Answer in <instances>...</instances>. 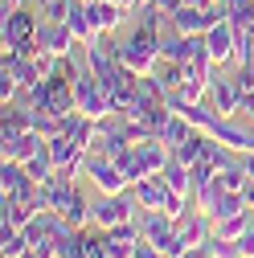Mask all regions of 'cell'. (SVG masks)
Instances as JSON below:
<instances>
[{
    "instance_id": "12",
    "label": "cell",
    "mask_w": 254,
    "mask_h": 258,
    "mask_svg": "<svg viewBox=\"0 0 254 258\" xmlns=\"http://www.w3.org/2000/svg\"><path fill=\"white\" fill-rule=\"evenodd\" d=\"M90 9V25H94V33H111V29L127 17L123 9H115L111 0H99V5H86Z\"/></svg>"
},
{
    "instance_id": "13",
    "label": "cell",
    "mask_w": 254,
    "mask_h": 258,
    "mask_svg": "<svg viewBox=\"0 0 254 258\" xmlns=\"http://www.w3.org/2000/svg\"><path fill=\"white\" fill-rule=\"evenodd\" d=\"M41 148H45V140H41L37 132H29V136L17 140V144H0V156H5V160H17V164H25V160L33 156V152H41Z\"/></svg>"
},
{
    "instance_id": "30",
    "label": "cell",
    "mask_w": 254,
    "mask_h": 258,
    "mask_svg": "<svg viewBox=\"0 0 254 258\" xmlns=\"http://www.w3.org/2000/svg\"><path fill=\"white\" fill-rule=\"evenodd\" d=\"M184 258H209V250H205V246H193V250H188Z\"/></svg>"
},
{
    "instance_id": "11",
    "label": "cell",
    "mask_w": 254,
    "mask_h": 258,
    "mask_svg": "<svg viewBox=\"0 0 254 258\" xmlns=\"http://www.w3.org/2000/svg\"><path fill=\"white\" fill-rule=\"evenodd\" d=\"M193 132H197V127L188 123L180 111H172V119L160 127V132H156V140H160V144H168V148H180V144H184L188 136H193Z\"/></svg>"
},
{
    "instance_id": "17",
    "label": "cell",
    "mask_w": 254,
    "mask_h": 258,
    "mask_svg": "<svg viewBox=\"0 0 254 258\" xmlns=\"http://www.w3.org/2000/svg\"><path fill=\"white\" fill-rule=\"evenodd\" d=\"M250 217H254V209L234 213V217H221V221H213V234H217V238H230V242H238V238H242V230L250 225Z\"/></svg>"
},
{
    "instance_id": "33",
    "label": "cell",
    "mask_w": 254,
    "mask_h": 258,
    "mask_svg": "<svg viewBox=\"0 0 254 258\" xmlns=\"http://www.w3.org/2000/svg\"><path fill=\"white\" fill-rule=\"evenodd\" d=\"M250 152H254V127H250Z\"/></svg>"
},
{
    "instance_id": "5",
    "label": "cell",
    "mask_w": 254,
    "mask_h": 258,
    "mask_svg": "<svg viewBox=\"0 0 254 258\" xmlns=\"http://www.w3.org/2000/svg\"><path fill=\"white\" fill-rule=\"evenodd\" d=\"M37 13H29V9H17L5 17V25H0V45L5 49H17L21 41H33L37 37Z\"/></svg>"
},
{
    "instance_id": "34",
    "label": "cell",
    "mask_w": 254,
    "mask_h": 258,
    "mask_svg": "<svg viewBox=\"0 0 254 258\" xmlns=\"http://www.w3.org/2000/svg\"><path fill=\"white\" fill-rule=\"evenodd\" d=\"M82 5H99V0H82Z\"/></svg>"
},
{
    "instance_id": "26",
    "label": "cell",
    "mask_w": 254,
    "mask_h": 258,
    "mask_svg": "<svg viewBox=\"0 0 254 258\" xmlns=\"http://www.w3.org/2000/svg\"><path fill=\"white\" fill-rule=\"evenodd\" d=\"M136 258H164V254L156 250V242H148V238H140V246H136Z\"/></svg>"
},
{
    "instance_id": "24",
    "label": "cell",
    "mask_w": 254,
    "mask_h": 258,
    "mask_svg": "<svg viewBox=\"0 0 254 258\" xmlns=\"http://www.w3.org/2000/svg\"><path fill=\"white\" fill-rule=\"evenodd\" d=\"M234 82H238V90L242 94H254V61L250 66H234V74H230Z\"/></svg>"
},
{
    "instance_id": "16",
    "label": "cell",
    "mask_w": 254,
    "mask_h": 258,
    "mask_svg": "<svg viewBox=\"0 0 254 258\" xmlns=\"http://www.w3.org/2000/svg\"><path fill=\"white\" fill-rule=\"evenodd\" d=\"M29 250V234L17 230V225H0V254L5 258H21Z\"/></svg>"
},
{
    "instance_id": "22",
    "label": "cell",
    "mask_w": 254,
    "mask_h": 258,
    "mask_svg": "<svg viewBox=\"0 0 254 258\" xmlns=\"http://www.w3.org/2000/svg\"><path fill=\"white\" fill-rule=\"evenodd\" d=\"M78 0H41V21H66Z\"/></svg>"
},
{
    "instance_id": "21",
    "label": "cell",
    "mask_w": 254,
    "mask_h": 258,
    "mask_svg": "<svg viewBox=\"0 0 254 258\" xmlns=\"http://www.w3.org/2000/svg\"><path fill=\"white\" fill-rule=\"evenodd\" d=\"M254 61V25L238 29V49H234V66H250Z\"/></svg>"
},
{
    "instance_id": "15",
    "label": "cell",
    "mask_w": 254,
    "mask_h": 258,
    "mask_svg": "<svg viewBox=\"0 0 254 258\" xmlns=\"http://www.w3.org/2000/svg\"><path fill=\"white\" fill-rule=\"evenodd\" d=\"M66 25H70V33L82 41V45H90L94 37H99V33H94V25H90V9L82 5V0H78V5H74V13L66 17Z\"/></svg>"
},
{
    "instance_id": "19",
    "label": "cell",
    "mask_w": 254,
    "mask_h": 258,
    "mask_svg": "<svg viewBox=\"0 0 254 258\" xmlns=\"http://www.w3.org/2000/svg\"><path fill=\"white\" fill-rule=\"evenodd\" d=\"M226 5V21L238 25V29H250L254 25V0H221Z\"/></svg>"
},
{
    "instance_id": "9",
    "label": "cell",
    "mask_w": 254,
    "mask_h": 258,
    "mask_svg": "<svg viewBox=\"0 0 254 258\" xmlns=\"http://www.w3.org/2000/svg\"><path fill=\"white\" fill-rule=\"evenodd\" d=\"M132 192H136V201H140L144 209H164V201L172 197V188H168L164 176H144V180L132 184Z\"/></svg>"
},
{
    "instance_id": "18",
    "label": "cell",
    "mask_w": 254,
    "mask_h": 258,
    "mask_svg": "<svg viewBox=\"0 0 254 258\" xmlns=\"http://www.w3.org/2000/svg\"><path fill=\"white\" fill-rule=\"evenodd\" d=\"M25 172H29V176H33L37 184H45V180H49V176L57 172V168H53V160H49V144H45L41 152H33V156H29V160H25Z\"/></svg>"
},
{
    "instance_id": "3",
    "label": "cell",
    "mask_w": 254,
    "mask_h": 258,
    "mask_svg": "<svg viewBox=\"0 0 254 258\" xmlns=\"http://www.w3.org/2000/svg\"><path fill=\"white\" fill-rule=\"evenodd\" d=\"M86 176H90V184L99 188V192H127V188H132V180L123 176V168L115 164L111 156H99V152H90Z\"/></svg>"
},
{
    "instance_id": "32",
    "label": "cell",
    "mask_w": 254,
    "mask_h": 258,
    "mask_svg": "<svg viewBox=\"0 0 254 258\" xmlns=\"http://www.w3.org/2000/svg\"><path fill=\"white\" fill-rule=\"evenodd\" d=\"M140 5H156V0H136V9H140Z\"/></svg>"
},
{
    "instance_id": "28",
    "label": "cell",
    "mask_w": 254,
    "mask_h": 258,
    "mask_svg": "<svg viewBox=\"0 0 254 258\" xmlns=\"http://www.w3.org/2000/svg\"><path fill=\"white\" fill-rule=\"evenodd\" d=\"M242 197H246V205L254 209V180H246V188H242Z\"/></svg>"
},
{
    "instance_id": "14",
    "label": "cell",
    "mask_w": 254,
    "mask_h": 258,
    "mask_svg": "<svg viewBox=\"0 0 254 258\" xmlns=\"http://www.w3.org/2000/svg\"><path fill=\"white\" fill-rule=\"evenodd\" d=\"M209 140H213V136H205V132H193V136H188V140H184L180 148H172V156L180 160V164H188V168H193L197 160L205 156V148H209Z\"/></svg>"
},
{
    "instance_id": "23",
    "label": "cell",
    "mask_w": 254,
    "mask_h": 258,
    "mask_svg": "<svg viewBox=\"0 0 254 258\" xmlns=\"http://www.w3.org/2000/svg\"><path fill=\"white\" fill-rule=\"evenodd\" d=\"M205 250H209V258H242V254H238V242H230V238H217V234L205 242Z\"/></svg>"
},
{
    "instance_id": "10",
    "label": "cell",
    "mask_w": 254,
    "mask_h": 258,
    "mask_svg": "<svg viewBox=\"0 0 254 258\" xmlns=\"http://www.w3.org/2000/svg\"><path fill=\"white\" fill-rule=\"evenodd\" d=\"M136 225H140V238L156 242L160 234H168L176 221H172V217H168L164 209H144V205H140V213H136Z\"/></svg>"
},
{
    "instance_id": "25",
    "label": "cell",
    "mask_w": 254,
    "mask_h": 258,
    "mask_svg": "<svg viewBox=\"0 0 254 258\" xmlns=\"http://www.w3.org/2000/svg\"><path fill=\"white\" fill-rule=\"evenodd\" d=\"M238 254L242 258H254V217H250V225L242 230V238H238Z\"/></svg>"
},
{
    "instance_id": "1",
    "label": "cell",
    "mask_w": 254,
    "mask_h": 258,
    "mask_svg": "<svg viewBox=\"0 0 254 258\" xmlns=\"http://www.w3.org/2000/svg\"><path fill=\"white\" fill-rule=\"evenodd\" d=\"M119 53H123V66L136 70V74H152L160 66V37L148 33V29H132L123 41H119Z\"/></svg>"
},
{
    "instance_id": "29",
    "label": "cell",
    "mask_w": 254,
    "mask_h": 258,
    "mask_svg": "<svg viewBox=\"0 0 254 258\" xmlns=\"http://www.w3.org/2000/svg\"><path fill=\"white\" fill-rule=\"evenodd\" d=\"M115 9H123V13H136V0H111Z\"/></svg>"
},
{
    "instance_id": "35",
    "label": "cell",
    "mask_w": 254,
    "mask_h": 258,
    "mask_svg": "<svg viewBox=\"0 0 254 258\" xmlns=\"http://www.w3.org/2000/svg\"><path fill=\"white\" fill-rule=\"evenodd\" d=\"M53 258H57V254H53Z\"/></svg>"
},
{
    "instance_id": "4",
    "label": "cell",
    "mask_w": 254,
    "mask_h": 258,
    "mask_svg": "<svg viewBox=\"0 0 254 258\" xmlns=\"http://www.w3.org/2000/svg\"><path fill=\"white\" fill-rule=\"evenodd\" d=\"M49 160H53V168H57V172L82 176V172H86V160H90V152H86V148H78V144H74V136L66 132V136L49 140Z\"/></svg>"
},
{
    "instance_id": "8",
    "label": "cell",
    "mask_w": 254,
    "mask_h": 258,
    "mask_svg": "<svg viewBox=\"0 0 254 258\" xmlns=\"http://www.w3.org/2000/svg\"><path fill=\"white\" fill-rule=\"evenodd\" d=\"M209 103L221 111V115H226V119H234L238 111H246V94L238 90V82L234 78H213V86H209Z\"/></svg>"
},
{
    "instance_id": "6",
    "label": "cell",
    "mask_w": 254,
    "mask_h": 258,
    "mask_svg": "<svg viewBox=\"0 0 254 258\" xmlns=\"http://www.w3.org/2000/svg\"><path fill=\"white\" fill-rule=\"evenodd\" d=\"M205 45H209V57L217 66H234V49H238V25L230 21H217L209 33H205Z\"/></svg>"
},
{
    "instance_id": "20",
    "label": "cell",
    "mask_w": 254,
    "mask_h": 258,
    "mask_svg": "<svg viewBox=\"0 0 254 258\" xmlns=\"http://www.w3.org/2000/svg\"><path fill=\"white\" fill-rule=\"evenodd\" d=\"M156 250H160L164 258H184V254H188V246H184V242H180V234H176V225H172L168 234L156 238Z\"/></svg>"
},
{
    "instance_id": "7",
    "label": "cell",
    "mask_w": 254,
    "mask_h": 258,
    "mask_svg": "<svg viewBox=\"0 0 254 258\" xmlns=\"http://www.w3.org/2000/svg\"><path fill=\"white\" fill-rule=\"evenodd\" d=\"M37 45L41 49H49V53H74V45H82L74 33H70V25L66 21H41L37 25Z\"/></svg>"
},
{
    "instance_id": "31",
    "label": "cell",
    "mask_w": 254,
    "mask_h": 258,
    "mask_svg": "<svg viewBox=\"0 0 254 258\" xmlns=\"http://www.w3.org/2000/svg\"><path fill=\"white\" fill-rule=\"evenodd\" d=\"M246 111H250V115H254V94H246Z\"/></svg>"
},
{
    "instance_id": "27",
    "label": "cell",
    "mask_w": 254,
    "mask_h": 258,
    "mask_svg": "<svg viewBox=\"0 0 254 258\" xmlns=\"http://www.w3.org/2000/svg\"><path fill=\"white\" fill-rule=\"evenodd\" d=\"M242 168H246V176L254 180V152H242Z\"/></svg>"
},
{
    "instance_id": "2",
    "label": "cell",
    "mask_w": 254,
    "mask_h": 258,
    "mask_svg": "<svg viewBox=\"0 0 254 258\" xmlns=\"http://www.w3.org/2000/svg\"><path fill=\"white\" fill-rule=\"evenodd\" d=\"M140 213V201L136 192H99V201H90V225H99V230H111L119 221H132Z\"/></svg>"
}]
</instances>
